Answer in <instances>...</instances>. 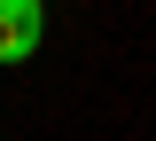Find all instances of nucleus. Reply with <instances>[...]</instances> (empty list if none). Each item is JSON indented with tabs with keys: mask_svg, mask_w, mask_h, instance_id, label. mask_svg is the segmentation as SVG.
<instances>
[{
	"mask_svg": "<svg viewBox=\"0 0 156 141\" xmlns=\"http://www.w3.org/2000/svg\"><path fill=\"white\" fill-rule=\"evenodd\" d=\"M47 39V0H0V63H31Z\"/></svg>",
	"mask_w": 156,
	"mask_h": 141,
	"instance_id": "1",
	"label": "nucleus"
}]
</instances>
